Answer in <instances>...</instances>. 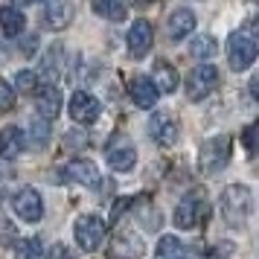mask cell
I'll use <instances>...</instances> for the list:
<instances>
[{
  "instance_id": "cell-3",
  "label": "cell",
  "mask_w": 259,
  "mask_h": 259,
  "mask_svg": "<svg viewBox=\"0 0 259 259\" xmlns=\"http://www.w3.org/2000/svg\"><path fill=\"white\" fill-rule=\"evenodd\" d=\"M256 56H259V44L250 32H245V29L230 32V38H227V61H230V67L236 73L247 70L256 61Z\"/></svg>"
},
{
  "instance_id": "cell-23",
  "label": "cell",
  "mask_w": 259,
  "mask_h": 259,
  "mask_svg": "<svg viewBox=\"0 0 259 259\" xmlns=\"http://www.w3.org/2000/svg\"><path fill=\"white\" fill-rule=\"evenodd\" d=\"M189 53H192V59L210 61L212 56L219 53V44H215V38L212 35H195L192 38V44H189Z\"/></svg>"
},
{
  "instance_id": "cell-5",
  "label": "cell",
  "mask_w": 259,
  "mask_h": 259,
  "mask_svg": "<svg viewBox=\"0 0 259 259\" xmlns=\"http://www.w3.org/2000/svg\"><path fill=\"white\" fill-rule=\"evenodd\" d=\"M219 88V70L212 67V64H201L195 70L187 76V96L189 102H201V99H207Z\"/></svg>"
},
{
  "instance_id": "cell-8",
  "label": "cell",
  "mask_w": 259,
  "mask_h": 259,
  "mask_svg": "<svg viewBox=\"0 0 259 259\" xmlns=\"http://www.w3.org/2000/svg\"><path fill=\"white\" fill-rule=\"evenodd\" d=\"M99 114H102V105H99V99L91 96L88 91H76V94L70 96V117L76 119L79 125H91V122H96Z\"/></svg>"
},
{
  "instance_id": "cell-9",
  "label": "cell",
  "mask_w": 259,
  "mask_h": 259,
  "mask_svg": "<svg viewBox=\"0 0 259 259\" xmlns=\"http://www.w3.org/2000/svg\"><path fill=\"white\" fill-rule=\"evenodd\" d=\"M41 21H44L47 29H53V32L67 29L70 21H73V3H70V0H44Z\"/></svg>"
},
{
  "instance_id": "cell-32",
  "label": "cell",
  "mask_w": 259,
  "mask_h": 259,
  "mask_svg": "<svg viewBox=\"0 0 259 259\" xmlns=\"http://www.w3.org/2000/svg\"><path fill=\"white\" fill-rule=\"evenodd\" d=\"M245 140H247V146H250V149H259V125H253V128L247 131Z\"/></svg>"
},
{
  "instance_id": "cell-10",
  "label": "cell",
  "mask_w": 259,
  "mask_h": 259,
  "mask_svg": "<svg viewBox=\"0 0 259 259\" xmlns=\"http://www.w3.org/2000/svg\"><path fill=\"white\" fill-rule=\"evenodd\" d=\"M149 137L157 146H175L178 137H181V128H178V122L169 114H154L149 119Z\"/></svg>"
},
{
  "instance_id": "cell-27",
  "label": "cell",
  "mask_w": 259,
  "mask_h": 259,
  "mask_svg": "<svg viewBox=\"0 0 259 259\" xmlns=\"http://www.w3.org/2000/svg\"><path fill=\"white\" fill-rule=\"evenodd\" d=\"M12 105H15L12 84L6 82V79H0V114H3V111H12Z\"/></svg>"
},
{
  "instance_id": "cell-6",
  "label": "cell",
  "mask_w": 259,
  "mask_h": 259,
  "mask_svg": "<svg viewBox=\"0 0 259 259\" xmlns=\"http://www.w3.org/2000/svg\"><path fill=\"white\" fill-rule=\"evenodd\" d=\"M12 210L18 212V219L35 224V222H41V215H44V201H41V195H38L32 187H24L12 195Z\"/></svg>"
},
{
  "instance_id": "cell-29",
  "label": "cell",
  "mask_w": 259,
  "mask_h": 259,
  "mask_svg": "<svg viewBox=\"0 0 259 259\" xmlns=\"http://www.w3.org/2000/svg\"><path fill=\"white\" fill-rule=\"evenodd\" d=\"M233 247L230 245H222V247H210V250H195L192 253V259H224L227 253H230Z\"/></svg>"
},
{
  "instance_id": "cell-34",
  "label": "cell",
  "mask_w": 259,
  "mask_h": 259,
  "mask_svg": "<svg viewBox=\"0 0 259 259\" xmlns=\"http://www.w3.org/2000/svg\"><path fill=\"white\" fill-rule=\"evenodd\" d=\"M253 38H256V44H259V15L253 18Z\"/></svg>"
},
{
  "instance_id": "cell-15",
  "label": "cell",
  "mask_w": 259,
  "mask_h": 259,
  "mask_svg": "<svg viewBox=\"0 0 259 259\" xmlns=\"http://www.w3.org/2000/svg\"><path fill=\"white\" fill-rule=\"evenodd\" d=\"M192 29H195V15H192V9H175V12L169 15V21H166V32H169L172 41L187 38Z\"/></svg>"
},
{
  "instance_id": "cell-25",
  "label": "cell",
  "mask_w": 259,
  "mask_h": 259,
  "mask_svg": "<svg viewBox=\"0 0 259 259\" xmlns=\"http://www.w3.org/2000/svg\"><path fill=\"white\" fill-rule=\"evenodd\" d=\"M29 131H32V149H41L50 137V119L44 117H35L29 122Z\"/></svg>"
},
{
  "instance_id": "cell-22",
  "label": "cell",
  "mask_w": 259,
  "mask_h": 259,
  "mask_svg": "<svg viewBox=\"0 0 259 259\" xmlns=\"http://www.w3.org/2000/svg\"><path fill=\"white\" fill-rule=\"evenodd\" d=\"M154 259H187L181 239L178 236H160L157 250H154Z\"/></svg>"
},
{
  "instance_id": "cell-26",
  "label": "cell",
  "mask_w": 259,
  "mask_h": 259,
  "mask_svg": "<svg viewBox=\"0 0 259 259\" xmlns=\"http://www.w3.org/2000/svg\"><path fill=\"white\" fill-rule=\"evenodd\" d=\"M15 84H18V91H21L24 96H32L38 91V79H35L32 70H21L18 76H15Z\"/></svg>"
},
{
  "instance_id": "cell-13",
  "label": "cell",
  "mask_w": 259,
  "mask_h": 259,
  "mask_svg": "<svg viewBox=\"0 0 259 259\" xmlns=\"http://www.w3.org/2000/svg\"><path fill=\"white\" fill-rule=\"evenodd\" d=\"M128 96L137 108H154L160 91H157V84H154L149 76H134L128 82Z\"/></svg>"
},
{
  "instance_id": "cell-7",
  "label": "cell",
  "mask_w": 259,
  "mask_h": 259,
  "mask_svg": "<svg viewBox=\"0 0 259 259\" xmlns=\"http://www.w3.org/2000/svg\"><path fill=\"white\" fill-rule=\"evenodd\" d=\"M143 250H146L143 236H137L134 230H119V233L111 239L108 256H111V259H140Z\"/></svg>"
},
{
  "instance_id": "cell-30",
  "label": "cell",
  "mask_w": 259,
  "mask_h": 259,
  "mask_svg": "<svg viewBox=\"0 0 259 259\" xmlns=\"http://www.w3.org/2000/svg\"><path fill=\"white\" fill-rule=\"evenodd\" d=\"M64 143H67V149H82L84 143H88V137H84V134H76V131H67Z\"/></svg>"
},
{
  "instance_id": "cell-24",
  "label": "cell",
  "mask_w": 259,
  "mask_h": 259,
  "mask_svg": "<svg viewBox=\"0 0 259 259\" xmlns=\"http://www.w3.org/2000/svg\"><path fill=\"white\" fill-rule=\"evenodd\" d=\"M15 253L18 259H44V245L35 236H26L21 242H15Z\"/></svg>"
},
{
  "instance_id": "cell-16",
  "label": "cell",
  "mask_w": 259,
  "mask_h": 259,
  "mask_svg": "<svg viewBox=\"0 0 259 259\" xmlns=\"http://www.w3.org/2000/svg\"><path fill=\"white\" fill-rule=\"evenodd\" d=\"M201 210H204V204H201L198 195H187V198L178 204V210H175V224L181 227V230L195 227V222L201 219Z\"/></svg>"
},
{
  "instance_id": "cell-37",
  "label": "cell",
  "mask_w": 259,
  "mask_h": 259,
  "mask_svg": "<svg viewBox=\"0 0 259 259\" xmlns=\"http://www.w3.org/2000/svg\"><path fill=\"white\" fill-rule=\"evenodd\" d=\"M253 3H259V0H253Z\"/></svg>"
},
{
  "instance_id": "cell-35",
  "label": "cell",
  "mask_w": 259,
  "mask_h": 259,
  "mask_svg": "<svg viewBox=\"0 0 259 259\" xmlns=\"http://www.w3.org/2000/svg\"><path fill=\"white\" fill-rule=\"evenodd\" d=\"M12 3H21V6H29V3H35V0H12Z\"/></svg>"
},
{
  "instance_id": "cell-20",
  "label": "cell",
  "mask_w": 259,
  "mask_h": 259,
  "mask_svg": "<svg viewBox=\"0 0 259 259\" xmlns=\"http://www.w3.org/2000/svg\"><path fill=\"white\" fill-rule=\"evenodd\" d=\"M91 6L96 15H102L108 21H125V15H128L125 0H91Z\"/></svg>"
},
{
  "instance_id": "cell-33",
  "label": "cell",
  "mask_w": 259,
  "mask_h": 259,
  "mask_svg": "<svg viewBox=\"0 0 259 259\" xmlns=\"http://www.w3.org/2000/svg\"><path fill=\"white\" fill-rule=\"evenodd\" d=\"M250 96H253V99L259 102V73L253 76V79H250Z\"/></svg>"
},
{
  "instance_id": "cell-21",
  "label": "cell",
  "mask_w": 259,
  "mask_h": 259,
  "mask_svg": "<svg viewBox=\"0 0 259 259\" xmlns=\"http://www.w3.org/2000/svg\"><path fill=\"white\" fill-rule=\"evenodd\" d=\"M154 84H157V91H163V94H172L178 88V70L169 64V61H157L154 64V79H152Z\"/></svg>"
},
{
  "instance_id": "cell-19",
  "label": "cell",
  "mask_w": 259,
  "mask_h": 259,
  "mask_svg": "<svg viewBox=\"0 0 259 259\" xmlns=\"http://www.w3.org/2000/svg\"><path fill=\"white\" fill-rule=\"evenodd\" d=\"M0 29H3V35H9V38L21 35L26 29L24 12H21L18 6H3V9H0Z\"/></svg>"
},
{
  "instance_id": "cell-28",
  "label": "cell",
  "mask_w": 259,
  "mask_h": 259,
  "mask_svg": "<svg viewBox=\"0 0 259 259\" xmlns=\"http://www.w3.org/2000/svg\"><path fill=\"white\" fill-rule=\"evenodd\" d=\"M15 236H18L15 224L9 222V219L0 215V245H15Z\"/></svg>"
},
{
  "instance_id": "cell-4",
  "label": "cell",
  "mask_w": 259,
  "mask_h": 259,
  "mask_svg": "<svg viewBox=\"0 0 259 259\" xmlns=\"http://www.w3.org/2000/svg\"><path fill=\"white\" fill-rule=\"evenodd\" d=\"M73 233H76V242H79L82 250L94 253L96 247L102 245V239H105V222H102L96 212L79 215V219H76V227H73Z\"/></svg>"
},
{
  "instance_id": "cell-36",
  "label": "cell",
  "mask_w": 259,
  "mask_h": 259,
  "mask_svg": "<svg viewBox=\"0 0 259 259\" xmlns=\"http://www.w3.org/2000/svg\"><path fill=\"white\" fill-rule=\"evenodd\" d=\"M137 3H143V6H149V3H154V0H137Z\"/></svg>"
},
{
  "instance_id": "cell-17",
  "label": "cell",
  "mask_w": 259,
  "mask_h": 259,
  "mask_svg": "<svg viewBox=\"0 0 259 259\" xmlns=\"http://www.w3.org/2000/svg\"><path fill=\"white\" fill-rule=\"evenodd\" d=\"M21 152H24V131L18 125H6L0 131V157L15 160Z\"/></svg>"
},
{
  "instance_id": "cell-2",
  "label": "cell",
  "mask_w": 259,
  "mask_h": 259,
  "mask_svg": "<svg viewBox=\"0 0 259 259\" xmlns=\"http://www.w3.org/2000/svg\"><path fill=\"white\" fill-rule=\"evenodd\" d=\"M230 154H233V143H230V137H224V134H219V137H210V140L201 146L198 152V169L201 175H219L224 166L230 163Z\"/></svg>"
},
{
  "instance_id": "cell-1",
  "label": "cell",
  "mask_w": 259,
  "mask_h": 259,
  "mask_svg": "<svg viewBox=\"0 0 259 259\" xmlns=\"http://www.w3.org/2000/svg\"><path fill=\"white\" fill-rule=\"evenodd\" d=\"M219 207H222V219L230 227H242L250 219V212H253V192L245 184H230L222 192Z\"/></svg>"
},
{
  "instance_id": "cell-14",
  "label": "cell",
  "mask_w": 259,
  "mask_h": 259,
  "mask_svg": "<svg viewBox=\"0 0 259 259\" xmlns=\"http://www.w3.org/2000/svg\"><path fill=\"white\" fill-rule=\"evenodd\" d=\"M35 108H38V117H44V119H56L59 117L61 96H59V91H56V84H38Z\"/></svg>"
},
{
  "instance_id": "cell-31",
  "label": "cell",
  "mask_w": 259,
  "mask_h": 259,
  "mask_svg": "<svg viewBox=\"0 0 259 259\" xmlns=\"http://www.w3.org/2000/svg\"><path fill=\"white\" fill-rule=\"evenodd\" d=\"M47 259H73V253L64 245H53L50 247V253H47Z\"/></svg>"
},
{
  "instance_id": "cell-12",
  "label": "cell",
  "mask_w": 259,
  "mask_h": 259,
  "mask_svg": "<svg viewBox=\"0 0 259 259\" xmlns=\"http://www.w3.org/2000/svg\"><path fill=\"white\" fill-rule=\"evenodd\" d=\"M128 53L131 59H143L149 50H152V41H154V32H152V24L149 21H134L128 29Z\"/></svg>"
},
{
  "instance_id": "cell-11",
  "label": "cell",
  "mask_w": 259,
  "mask_h": 259,
  "mask_svg": "<svg viewBox=\"0 0 259 259\" xmlns=\"http://www.w3.org/2000/svg\"><path fill=\"white\" fill-rule=\"evenodd\" d=\"M61 178L70 181V184H82V187H99V169H96L91 160H70V163L61 169Z\"/></svg>"
},
{
  "instance_id": "cell-18",
  "label": "cell",
  "mask_w": 259,
  "mask_h": 259,
  "mask_svg": "<svg viewBox=\"0 0 259 259\" xmlns=\"http://www.w3.org/2000/svg\"><path fill=\"white\" fill-rule=\"evenodd\" d=\"M108 166L114 169V172H131L134 166H137V149L134 146H114V149H108Z\"/></svg>"
}]
</instances>
